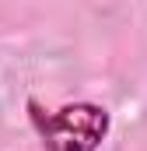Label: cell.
<instances>
[{"mask_svg":"<svg viewBox=\"0 0 147 151\" xmlns=\"http://www.w3.org/2000/svg\"><path fill=\"white\" fill-rule=\"evenodd\" d=\"M28 109H32L28 113L32 127L49 151H98L112 127L109 109H102L95 102H74V106L49 113L32 99Z\"/></svg>","mask_w":147,"mask_h":151,"instance_id":"1","label":"cell"}]
</instances>
